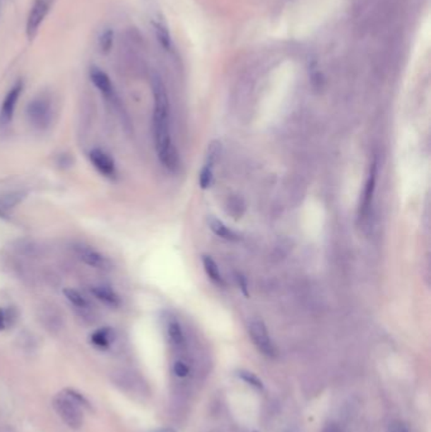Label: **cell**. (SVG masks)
Returning <instances> with one entry per match:
<instances>
[{
	"instance_id": "cell-1",
	"label": "cell",
	"mask_w": 431,
	"mask_h": 432,
	"mask_svg": "<svg viewBox=\"0 0 431 432\" xmlns=\"http://www.w3.org/2000/svg\"><path fill=\"white\" fill-rule=\"evenodd\" d=\"M152 90L155 102L152 128L157 157L167 171L176 172L180 166V157L175 147L171 132V109L167 90L158 75H153L152 78Z\"/></svg>"
},
{
	"instance_id": "cell-2",
	"label": "cell",
	"mask_w": 431,
	"mask_h": 432,
	"mask_svg": "<svg viewBox=\"0 0 431 432\" xmlns=\"http://www.w3.org/2000/svg\"><path fill=\"white\" fill-rule=\"evenodd\" d=\"M54 409L60 416L61 420L66 424L72 430H80L84 425V408L78 406L66 393H60L54 397Z\"/></svg>"
},
{
	"instance_id": "cell-3",
	"label": "cell",
	"mask_w": 431,
	"mask_h": 432,
	"mask_svg": "<svg viewBox=\"0 0 431 432\" xmlns=\"http://www.w3.org/2000/svg\"><path fill=\"white\" fill-rule=\"evenodd\" d=\"M27 118L30 126L38 131H45L52 121V104L46 96H37L27 107Z\"/></svg>"
},
{
	"instance_id": "cell-4",
	"label": "cell",
	"mask_w": 431,
	"mask_h": 432,
	"mask_svg": "<svg viewBox=\"0 0 431 432\" xmlns=\"http://www.w3.org/2000/svg\"><path fill=\"white\" fill-rule=\"evenodd\" d=\"M248 334L251 336V340L254 347L257 348L261 354L267 358H276L277 356V348L275 342L271 337L270 332L267 330V326L261 320H252L248 324Z\"/></svg>"
},
{
	"instance_id": "cell-5",
	"label": "cell",
	"mask_w": 431,
	"mask_h": 432,
	"mask_svg": "<svg viewBox=\"0 0 431 432\" xmlns=\"http://www.w3.org/2000/svg\"><path fill=\"white\" fill-rule=\"evenodd\" d=\"M54 3V0H33L25 23V35L28 41H33L36 38L38 30L47 17L48 13L51 12Z\"/></svg>"
},
{
	"instance_id": "cell-6",
	"label": "cell",
	"mask_w": 431,
	"mask_h": 432,
	"mask_svg": "<svg viewBox=\"0 0 431 432\" xmlns=\"http://www.w3.org/2000/svg\"><path fill=\"white\" fill-rule=\"evenodd\" d=\"M89 76H90L91 83L104 96V99L114 108H119V97H118V94L115 91V88H114L113 83L109 78L108 73L102 71V68H99L98 66H91Z\"/></svg>"
},
{
	"instance_id": "cell-7",
	"label": "cell",
	"mask_w": 431,
	"mask_h": 432,
	"mask_svg": "<svg viewBox=\"0 0 431 432\" xmlns=\"http://www.w3.org/2000/svg\"><path fill=\"white\" fill-rule=\"evenodd\" d=\"M73 252L83 263L89 265L94 270H112V262L108 257L96 251L90 246H86L83 243H78L73 246Z\"/></svg>"
},
{
	"instance_id": "cell-8",
	"label": "cell",
	"mask_w": 431,
	"mask_h": 432,
	"mask_svg": "<svg viewBox=\"0 0 431 432\" xmlns=\"http://www.w3.org/2000/svg\"><path fill=\"white\" fill-rule=\"evenodd\" d=\"M377 174H378V166L377 162L372 163L371 168H370V174L367 177L365 181V190H363V198L360 204V210H358V220L360 222H365L368 216H370V211H371L372 203H373V198H374V192H376V185H377Z\"/></svg>"
},
{
	"instance_id": "cell-9",
	"label": "cell",
	"mask_w": 431,
	"mask_h": 432,
	"mask_svg": "<svg viewBox=\"0 0 431 432\" xmlns=\"http://www.w3.org/2000/svg\"><path fill=\"white\" fill-rule=\"evenodd\" d=\"M24 89L23 80H18L13 85L12 89L6 92L4 100L0 107V126H6L12 121L14 112L17 108L19 97L22 95Z\"/></svg>"
},
{
	"instance_id": "cell-10",
	"label": "cell",
	"mask_w": 431,
	"mask_h": 432,
	"mask_svg": "<svg viewBox=\"0 0 431 432\" xmlns=\"http://www.w3.org/2000/svg\"><path fill=\"white\" fill-rule=\"evenodd\" d=\"M219 150H220V143L216 142V143L210 144L204 166L199 174V186L203 190L210 188L214 182V166L219 156Z\"/></svg>"
},
{
	"instance_id": "cell-11",
	"label": "cell",
	"mask_w": 431,
	"mask_h": 432,
	"mask_svg": "<svg viewBox=\"0 0 431 432\" xmlns=\"http://www.w3.org/2000/svg\"><path fill=\"white\" fill-rule=\"evenodd\" d=\"M89 158H90L91 164L102 176L110 179V180H114L117 177L115 162H114L112 156L107 153L105 150H100V148H94V150H91Z\"/></svg>"
},
{
	"instance_id": "cell-12",
	"label": "cell",
	"mask_w": 431,
	"mask_h": 432,
	"mask_svg": "<svg viewBox=\"0 0 431 432\" xmlns=\"http://www.w3.org/2000/svg\"><path fill=\"white\" fill-rule=\"evenodd\" d=\"M206 222H208V227L213 232V234H216L218 238L228 240V241L240 240V234L235 233L233 229L229 228L227 224H224L222 220H219L216 216H209Z\"/></svg>"
},
{
	"instance_id": "cell-13",
	"label": "cell",
	"mask_w": 431,
	"mask_h": 432,
	"mask_svg": "<svg viewBox=\"0 0 431 432\" xmlns=\"http://www.w3.org/2000/svg\"><path fill=\"white\" fill-rule=\"evenodd\" d=\"M90 292L95 296L98 300L102 301V304H105L108 306L118 307L120 305V297L114 291L113 288L104 286V284L93 286Z\"/></svg>"
},
{
	"instance_id": "cell-14",
	"label": "cell",
	"mask_w": 431,
	"mask_h": 432,
	"mask_svg": "<svg viewBox=\"0 0 431 432\" xmlns=\"http://www.w3.org/2000/svg\"><path fill=\"white\" fill-rule=\"evenodd\" d=\"M90 342L98 349H108L114 342V331L110 328H102L94 331L90 336Z\"/></svg>"
},
{
	"instance_id": "cell-15",
	"label": "cell",
	"mask_w": 431,
	"mask_h": 432,
	"mask_svg": "<svg viewBox=\"0 0 431 432\" xmlns=\"http://www.w3.org/2000/svg\"><path fill=\"white\" fill-rule=\"evenodd\" d=\"M201 262H203L205 273H206V276H208L210 281L213 283H216L218 286H224L225 282H224L222 272L219 270V267H218L216 260L211 258L210 256H203Z\"/></svg>"
},
{
	"instance_id": "cell-16",
	"label": "cell",
	"mask_w": 431,
	"mask_h": 432,
	"mask_svg": "<svg viewBox=\"0 0 431 432\" xmlns=\"http://www.w3.org/2000/svg\"><path fill=\"white\" fill-rule=\"evenodd\" d=\"M65 297L67 301L71 304L72 306L75 307L76 310L81 312H86L90 310V302L88 301V299L85 297L84 294L81 292H78V289H73V288H66L64 291Z\"/></svg>"
},
{
	"instance_id": "cell-17",
	"label": "cell",
	"mask_w": 431,
	"mask_h": 432,
	"mask_svg": "<svg viewBox=\"0 0 431 432\" xmlns=\"http://www.w3.org/2000/svg\"><path fill=\"white\" fill-rule=\"evenodd\" d=\"M167 334L170 342L174 344L176 348H181L185 345V334L177 320H170L167 324Z\"/></svg>"
},
{
	"instance_id": "cell-18",
	"label": "cell",
	"mask_w": 431,
	"mask_h": 432,
	"mask_svg": "<svg viewBox=\"0 0 431 432\" xmlns=\"http://www.w3.org/2000/svg\"><path fill=\"white\" fill-rule=\"evenodd\" d=\"M153 28L156 32L157 40H158V42L161 43L162 47L165 48L166 51H170L171 49V37H170L167 25L165 24L162 19L157 18L153 20Z\"/></svg>"
},
{
	"instance_id": "cell-19",
	"label": "cell",
	"mask_w": 431,
	"mask_h": 432,
	"mask_svg": "<svg viewBox=\"0 0 431 432\" xmlns=\"http://www.w3.org/2000/svg\"><path fill=\"white\" fill-rule=\"evenodd\" d=\"M24 198L23 192H11V193H6L3 195L0 198V212H4L8 211L9 209H13L16 205H18L22 200Z\"/></svg>"
},
{
	"instance_id": "cell-20",
	"label": "cell",
	"mask_w": 431,
	"mask_h": 432,
	"mask_svg": "<svg viewBox=\"0 0 431 432\" xmlns=\"http://www.w3.org/2000/svg\"><path fill=\"white\" fill-rule=\"evenodd\" d=\"M114 46V30L110 28L102 32L98 40V47L100 49L102 54H109L112 52Z\"/></svg>"
},
{
	"instance_id": "cell-21",
	"label": "cell",
	"mask_w": 431,
	"mask_h": 432,
	"mask_svg": "<svg viewBox=\"0 0 431 432\" xmlns=\"http://www.w3.org/2000/svg\"><path fill=\"white\" fill-rule=\"evenodd\" d=\"M16 318H17V313L14 311V308L0 307V331L9 329L14 324Z\"/></svg>"
},
{
	"instance_id": "cell-22",
	"label": "cell",
	"mask_w": 431,
	"mask_h": 432,
	"mask_svg": "<svg viewBox=\"0 0 431 432\" xmlns=\"http://www.w3.org/2000/svg\"><path fill=\"white\" fill-rule=\"evenodd\" d=\"M238 377H240L242 380H244L247 384L252 385L253 388H256V390H264V383H262V380L258 378L254 373L240 371V372H238Z\"/></svg>"
},
{
	"instance_id": "cell-23",
	"label": "cell",
	"mask_w": 431,
	"mask_h": 432,
	"mask_svg": "<svg viewBox=\"0 0 431 432\" xmlns=\"http://www.w3.org/2000/svg\"><path fill=\"white\" fill-rule=\"evenodd\" d=\"M65 393H66L67 396L72 398L75 402L78 403V406H81L83 408H86V409H91V404L86 398H85L84 395L83 393H80L78 390H64Z\"/></svg>"
},
{
	"instance_id": "cell-24",
	"label": "cell",
	"mask_w": 431,
	"mask_h": 432,
	"mask_svg": "<svg viewBox=\"0 0 431 432\" xmlns=\"http://www.w3.org/2000/svg\"><path fill=\"white\" fill-rule=\"evenodd\" d=\"M172 369H174L175 376L177 378H186L190 374V366H187L185 361H182V360L175 361Z\"/></svg>"
},
{
	"instance_id": "cell-25",
	"label": "cell",
	"mask_w": 431,
	"mask_h": 432,
	"mask_svg": "<svg viewBox=\"0 0 431 432\" xmlns=\"http://www.w3.org/2000/svg\"><path fill=\"white\" fill-rule=\"evenodd\" d=\"M389 432H408V427L402 421H394L389 426Z\"/></svg>"
},
{
	"instance_id": "cell-26",
	"label": "cell",
	"mask_w": 431,
	"mask_h": 432,
	"mask_svg": "<svg viewBox=\"0 0 431 432\" xmlns=\"http://www.w3.org/2000/svg\"><path fill=\"white\" fill-rule=\"evenodd\" d=\"M323 432H341V427L336 425V424H328Z\"/></svg>"
},
{
	"instance_id": "cell-27",
	"label": "cell",
	"mask_w": 431,
	"mask_h": 432,
	"mask_svg": "<svg viewBox=\"0 0 431 432\" xmlns=\"http://www.w3.org/2000/svg\"><path fill=\"white\" fill-rule=\"evenodd\" d=\"M238 280H240V286H242V289H243V292H244V294H246V296H248V294H247V283L246 281H244V278H243V277L242 276H238Z\"/></svg>"
},
{
	"instance_id": "cell-28",
	"label": "cell",
	"mask_w": 431,
	"mask_h": 432,
	"mask_svg": "<svg viewBox=\"0 0 431 432\" xmlns=\"http://www.w3.org/2000/svg\"><path fill=\"white\" fill-rule=\"evenodd\" d=\"M150 432H177L174 428H170V427H162V428H157V430H153V431Z\"/></svg>"
}]
</instances>
